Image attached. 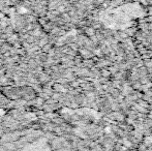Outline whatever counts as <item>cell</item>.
<instances>
[{"instance_id":"obj_1","label":"cell","mask_w":152,"mask_h":151,"mask_svg":"<svg viewBox=\"0 0 152 151\" xmlns=\"http://www.w3.org/2000/svg\"><path fill=\"white\" fill-rule=\"evenodd\" d=\"M102 77H106V78H108V77H110V75H111V71H110V69H104L102 71Z\"/></svg>"},{"instance_id":"obj_2","label":"cell","mask_w":152,"mask_h":151,"mask_svg":"<svg viewBox=\"0 0 152 151\" xmlns=\"http://www.w3.org/2000/svg\"><path fill=\"white\" fill-rule=\"evenodd\" d=\"M18 9H19V12H20V14H26V12H28V9H27L26 7H24V6H20Z\"/></svg>"},{"instance_id":"obj_3","label":"cell","mask_w":152,"mask_h":151,"mask_svg":"<svg viewBox=\"0 0 152 151\" xmlns=\"http://www.w3.org/2000/svg\"><path fill=\"white\" fill-rule=\"evenodd\" d=\"M87 33H88V34H90V35H94V29L93 28L88 29V30H87Z\"/></svg>"},{"instance_id":"obj_4","label":"cell","mask_w":152,"mask_h":151,"mask_svg":"<svg viewBox=\"0 0 152 151\" xmlns=\"http://www.w3.org/2000/svg\"><path fill=\"white\" fill-rule=\"evenodd\" d=\"M134 88H136V89H140V88H141L140 84H139V83H136V84L134 85Z\"/></svg>"},{"instance_id":"obj_5","label":"cell","mask_w":152,"mask_h":151,"mask_svg":"<svg viewBox=\"0 0 152 151\" xmlns=\"http://www.w3.org/2000/svg\"><path fill=\"white\" fill-rule=\"evenodd\" d=\"M126 1H134V0H126Z\"/></svg>"},{"instance_id":"obj_6","label":"cell","mask_w":152,"mask_h":151,"mask_svg":"<svg viewBox=\"0 0 152 151\" xmlns=\"http://www.w3.org/2000/svg\"><path fill=\"white\" fill-rule=\"evenodd\" d=\"M134 1H139V0H134Z\"/></svg>"}]
</instances>
